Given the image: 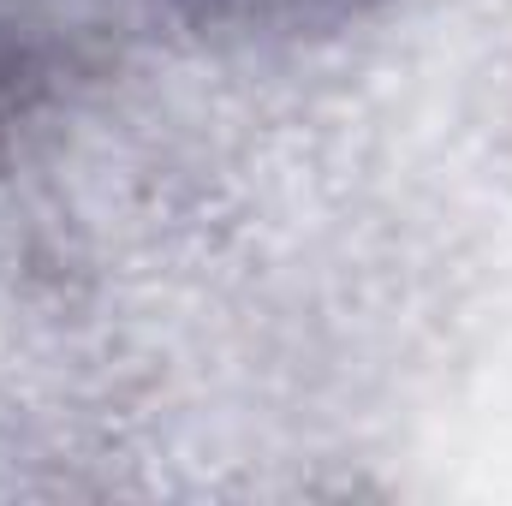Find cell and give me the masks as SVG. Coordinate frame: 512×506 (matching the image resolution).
I'll list each match as a JSON object with an SVG mask.
<instances>
[{"mask_svg":"<svg viewBox=\"0 0 512 506\" xmlns=\"http://www.w3.org/2000/svg\"><path fill=\"white\" fill-rule=\"evenodd\" d=\"M209 6H239V0H209Z\"/></svg>","mask_w":512,"mask_h":506,"instance_id":"1","label":"cell"}]
</instances>
